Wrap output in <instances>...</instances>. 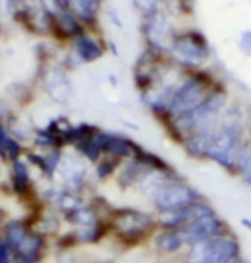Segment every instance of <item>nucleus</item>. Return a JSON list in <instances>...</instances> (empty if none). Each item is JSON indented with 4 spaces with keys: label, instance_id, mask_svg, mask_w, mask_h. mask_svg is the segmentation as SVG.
<instances>
[{
    "label": "nucleus",
    "instance_id": "f257e3e1",
    "mask_svg": "<svg viewBox=\"0 0 251 263\" xmlns=\"http://www.w3.org/2000/svg\"><path fill=\"white\" fill-rule=\"evenodd\" d=\"M109 241L117 245L122 251H132L148 248V242L159 229L157 215L151 210L127 205H114L107 217Z\"/></svg>",
    "mask_w": 251,
    "mask_h": 263
},
{
    "label": "nucleus",
    "instance_id": "f03ea898",
    "mask_svg": "<svg viewBox=\"0 0 251 263\" xmlns=\"http://www.w3.org/2000/svg\"><path fill=\"white\" fill-rule=\"evenodd\" d=\"M241 256V241L233 231L186 248L179 263H234Z\"/></svg>",
    "mask_w": 251,
    "mask_h": 263
},
{
    "label": "nucleus",
    "instance_id": "7ed1b4c3",
    "mask_svg": "<svg viewBox=\"0 0 251 263\" xmlns=\"http://www.w3.org/2000/svg\"><path fill=\"white\" fill-rule=\"evenodd\" d=\"M53 181L67 191L78 193V195H91V186L95 182L93 167L74 148H66L62 150Z\"/></svg>",
    "mask_w": 251,
    "mask_h": 263
},
{
    "label": "nucleus",
    "instance_id": "20e7f679",
    "mask_svg": "<svg viewBox=\"0 0 251 263\" xmlns=\"http://www.w3.org/2000/svg\"><path fill=\"white\" fill-rule=\"evenodd\" d=\"M217 86L208 76L200 72L189 74V76L183 78V81L179 83V86L176 88L174 95H172L169 110H167V117H176L183 116L191 110H195L196 107H200L205 102V98L210 95V91ZM162 119V121H164Z\"/></svg>",
    "mask_w": 251,
    "mask_h": 263
},
{
    "label": "nucleus",
    "instance_id": "39448f33",
    "mask_svg": "<svg viewBox=\"0 0 251 263\" xmlns=\"http://www.w3.org/2000/svg\"><path fill=\"white\" fill-rule=\"evenodd\" d=\"M201 198H205L201 195V191L196 190L191 182H188L181 176L162 186L148 200V205L153 213H164L181 210V208L188 206L191 203L201 200Z\"/></svg>",
    "mask_w": 251,
    "mask_h": 263
},
{
    "label": "nucleus",
    "instance_id": "423d86ee",
    "mask_svg": "<svg viewBox=\"0 0 251 263\" xmlns=\"http://www.w3.org/2000/svg\"><path fill=\"white\" fill-rule=\"evenodd\" d=\"M183 234L186 245H195V242L211 239V237H217L222 234H227L233 229L222 217L219 215V212L210 213V215L200 217L196 220L189 222L188 226H184L183 229H179Z\"/></svg>",
    "mask_w": 251,
    "mask_h": 263
},
{
    "label": "nucleus",
    "instance_id": "0eeeda50",
    "mask_svg": "<svg viewBox=\"0 0 251 263\" xmlns=\"http://www.w3.org/2000/svg\"><path fill=\"white\" fill-rule=\"evenodd\" d=\"M148 248H150V251L153 253V256H157L159 260L162 261L177 260V263H179L181 256L184 255L188 245H186L181 231L159 227V229L155 231V234L151 236Z\"/></svg>",
    "mask_w": 251,
    "mask_h": 263
},
{
    "label": "nucleus",
    "instance_id": "6e6552de",
    "mask_svg": "<svg viewBox=\"0 0 251 263\" xmlns=\"http://www.w3.org/2000/svg\"><path fill=\"white\" fill-rule=\"evenodd\" d=\"M24 217H26L28 224L33 229V232L40 234L42 237H45V239H48L50 242L66 229L62 217L59 215L53 208L43 205V203H38L33 210L24 213Z\"/></svg>",
    "mask_w": 251,
    "mask_h": 263
},
{
    "label": "nucleus",
    "instance_id": "1a4fd4ad",
    "mask_svg": "<svg viewBox=\"0 0 251 263\" xmlns=\"http://www.w3.org/2000/svg\"><path fill=\"white\" fill-rule=\"evenodd\" d=\"M198 38L200 36H183L174 43V55L186 67H198L208 57L206 45Z\"/></svg>",
    "mask_w": 251,
    "mask_h": 263
},
{
    "label": "nucleus",
    "instance_id": "9d476101",
    "mask_svg": "<svg viewBox=\"0 0 251 263\" xmlns=\"http://www.w3.org/2000/svg\"><path fill=\"white\" fill-rule=\"evenodd\" d=\"M43 84H45L47 95L57 103H66L72 95V88L67 74L59 67L48 69V72L43 78Z\"/></svg>",
    "mask_w": 251,
    "mask_h": 263
},
{
    "label": "nucleus",
    "instance_id": "9b49d317",
    "mask_svg": "<svg viewBox=\"0 0 251 263\" xmlns=\"http://www.w3.org/2000/svg\"><path fill=\"white\" fill-rule=\"evenodd\" d=\"M122 162L124 160L103 157L96 165H93V181H95L96 184H107V182H112Z\"/></svg>",
    "mask_w": 251,
    "mask_h": 263
},
{
    "label": "nucleus",
    "instance_id": "f8f14e48",
    "mask_svg": "<svg viewBox=\"0 0 251 263\" xmlns=\"http://www.w3.org/2000/svg\"><path fill=\"white\" fill-rule=\"evenodd\" d=\"M236 177H239L246 186L251 187V135L246 138L241 146L238 165H236Z\"/></svg>",
    "mask_w": 251,
    "mask_h": 263
},
{
    "label": "nucleus",
    "instance_id": "ddd939ff",
    "mask_svg": "<svg viewBox=\"0 0 251 263\" xmlns=\"http://www.w3.org/2000/svg\"><path fill=\"white\" fill-rule=\"evenodd\" d=\"M78 53H80V59L83 62H93L102 55V50L90 40H81L80 45H78Z\"/></svg>",
    "mask_w": 251,
    "mask_h": 263
},
{
    "label": "nucleus",
    "instance_id": "4468645a",
    "mask_svg": "<svg viewBox=\"0 0 251 263\" xmlns=\"http://www.w3.org/2000/svg\"><path fill=\"white\" fill-rule=\"evenodd\" d=\"M43 263H80V251H50V255L43 260Z\"/></svg>",
    "mask_w": 251,
    "mask_h": 263
},
{
    "label": "nucleus",
    "instance_id": "2eb2a0df",
    "mask_svg": "<svg viewBox=\"0 0 251 263\" xmlns=\"http://www.w3.org/2000/svg\"><path fill=\"white\" fill-rule=\"evenodd\" d=\"M12 258H14L12 248L9 246V242L0 234V263H12Z\"/></svg>",
    "mask_w": 251,
    "mask_h": 263
},
{
    "label": "nucleus",
    "instance_id": "dca6fc26",
    "mask_svg": "<svg viewBox=\"0 0 251 263\" xmlns=\"http://www.w3.org/2000/svg\"><path fill=\"white\" fill-rule=\"evenodd\" d=\"M80 263H115V261L112 260V258H100V256L86 258V256L80 255Z\"/></svg>",
    "mask_w": 251,
    "mask_h": 263
},
{
    "label": "nucleus",
    "instance_id": "f3484780",
    "mask_svg": "<svg viewBox=\"0 0 251 263\" xmlns=\"http://www.w3.org/2000/svg\"><path fill=\"white\" fill-rule=\"evenodd\" d=\"M7 168H9V163L0 157V182L7 179Z\"/></svg>",
    "mask_w": 251,
    "mask_h": 263
},
{
    "label": "nucleus",
    "instance_id": "a211bd4d",
    "mask_svg": "<svg viewBox=\"0 0 251 263\" xmlns=\"http://www.w3.org/2000/svg\"><path fill=\"white\" fill-rule=\"evenodd\" d=\"M9 217H11V215H9V212L2 206V203H0V234H2L4 224L7 222V218H9Z\"/></svg>",
    "mask_w": 251,
    "mask_h": 263
},
{
    "label": "nucleus",
    "instance_id": "6ab92c4d",
    "mask_svg": "<svg viewBox=\"0 0 251 263\" xmlns=\"http://www.w3.org/2000/svg\"><path fill=\"white\" fill-rule=\"evenodd\" d=\"M241 226L246 227L248 231H251V220H249L248 217H243V218H241Z\"/></svg>",
    "mask_w": 251,
    "mask_h": 263
},
{
    "label": "nucleus",
    "instance_id": "aec40b11",
    "mask_svg": "<svg viewBox=\"0 0 251 263\" xmlns=\"http://www.w3.org/2000/svg\"><path fill=\"white\" fill-rule=\"evenodd\" d=\"M234 263H238V261H234Z\"/></svg>",
    "mask_w": 251,
    "mask_h": 263
}]
</instances>
